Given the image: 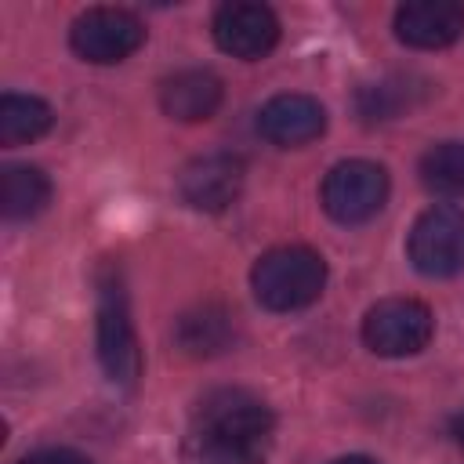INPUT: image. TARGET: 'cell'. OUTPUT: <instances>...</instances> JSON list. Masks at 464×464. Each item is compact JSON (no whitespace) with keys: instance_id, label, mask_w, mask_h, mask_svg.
I'll return each instance as SVG.
<instances>
[{"instance_id":"obj_1","label":"cell","mask_w":464,"mask_h":464,"mask_svg":"<svg viewBox=\"0 0 464 464\" xmlns=\"http://www.w3.org/2000/svg\"><path fill=\"white\" fill-rule=\"evenodd\" d=\"M276 435L272 410L246 388H218L199 399L185 450L196 464H261Z\"/></svg>"},{"instance_id":"obj_2","label":"cell","mask_w":464,"mask_h":464,"mask_svg":"<svg viewBox=\"0 0 464 464\" xmlns=\"http://www.w3.org/2000/svg\"><path fill=\"white\" fill-rule=\"evenodd\" d=\"M254 297L272 312H297L326 286V261L312 246H276L250 272Z\"/></svg>"},{"instance_id":"obj_3","label":"cell","mask_w":464,"mask_h":464,"mask_svg":"<svg viewBox=\"0 0 464 464\" xmlns=\"http://www.w3.org/2000/svg\"><path fill=\"white\" fill-rule=\"evenodd\" d=\"M98 359L112 384L134 388L141 373V352L130 323V304L120 272H102L98 279Z\"/></svg>"},{"instance_id":"obj_4","label":"cell","mask_w":464,"mask_h":464,"mask_svg":"<svg viewBox=\"0 0 464 464\" xmlns=\"http://www.w3.org/2000/svg\"><path fill=\"white\" fill-rule=\"evenodd\" d=\"M431 334H435V319H431L428 304H420L413 297H388V301L373 304L362 319L366 348L384 359L417 355L420 348H428Z\"/></svg>"},{"instance_id":"obj_5","label":"cell","mask_w":464,"mask_h":464,"mask_svg":"<svg viewBox=\"0 0 464 464\" xmlns=\"http://www.w3.org/2000/svg\"><path fill=\"white\" fill-rule=\"evenodd\" d=\"M388 199V170L373 160H344L323 181V207L341 225L370 221Z\"/></svg>"},{"instance_id":"obj_6","label":"cell","mask_w":464,"mask_h":464,"mask_svg":"<svg viewBox=\"0 0 464 464\" xmlns=\"http://www.w3.org/2000/svg\"><path fill=\"white\" fill-rule=\"evenodd\" d=\"M410 261L417 272L446 279L464 272V210L460 207H431L410 228Z\"/></svg>"},{"instance_id":"obj_7","label":"cell","mask_w":464,"mask_h":464,"mask_svg":"<svg viewBox=\"0 0 464 464\" xmlns=\"http://www.w3.org/2000/svg\"><path fill=\"white\" fill-rule=\"evenodd\" d=\"M141 40H145V25L123 7H91L69 29L72 51L94 65L123 62L141 47Z\"/></svg>"},{"instance_id":"obj_8","label":"cell","mask_w":464,"mask_h":464,"mask_svg":"<svg viewBox=\"0 0 464 464\" xmlns=\"http://www.w3.org/2000/svg\"><path fill=\"white\" fill-rule=\"evenodd\" d=\"M214 40L225 54L254 62L279 44V18L265 4H225L214 14Z\"/></svg>"},{"instance_id":"obj_9","label":"cell","mask_w":464,"mask_h":464,"mask_svg":"<svg viewBox=\"0 0 464 464\" xmlns=\"http://www.w3.org/2000/svg\"><path fill=\"white\" fill-rule=\"evenodd\" d=\"M243 188V160L232 152H210L192 160L178 174V192L196 210H225Z\"/></svg>"},{"instance_id":"obj_10","label":"cell","mask_w":464,"mask_h":464,"mask_svg":"<svg viewBox=\"0 0 464 464\" xmlns=\"http://www.w3.org/2000/svg\"><path fill=\"white\" fill-rule=\"evenodd\" d=\"M257 130L272 145L297 149L326 130V109L312 94H276L257 112Z\"/></svg>"},{"instance_id":"obj_11","label":"cell","mask_w":464,"mask_h":464,"mask_svg":"<svg viewBox=\"0 0 464 464\" xmlns=\"http://www.w3.org/2000/svg\"><path fill=\"white\" fill-rule=\"evenodd\" d=\"M464 33V7L453 0H413L395 11V36L420 51L450 47Z\"/></svg>"},{"instance_id":"obj_12","label":"cell","mask_w":464,"mask_h":464,"mask_svg":"<svg viewBox=\"0 0 464 464\" xmlns=\"http://www.w3.org/2000/svg\"><path fill=\"white\" fill-rule=\"evenodd\" d=\"M160 105L170 120H181V123L207 120L221 105V80L210 69H181L170 80H163Z\"/></svg>"},{"instance_id":"obj_13","label":"cell","mask_w":464,"mask_h":464,"mask_svg":"<svg viewBox=\"0 0 464 464\" xmlns=\"http://www.w3.org/2000/svg\"><path fill=\"white\" fill-rule=\"evenodd\" d=\"M232 341V315L225 308H214V304H203L188 315H181L178 323V344L188 352V355H214V352H225Z\"/></svg>"},{"instance_id":"obj_14","label":"cell","mask_w":464,"mask_h":464,"mask_svg":"<svg viewBox=\"0 0 464 464\" xmlns=\"http://www.w3.org/2000/svg\"><path fill=\"white\" fill-rule=\"evenodd\" d=\"M51 199V181L44 170L29 167V163H11L4 170V214L11 221H25L33 214H40Z\"/></svg>"},{"instance_id":"obj_15","label":"cell","mask_w":464,"mask_h":464,"mask_svg":"<svg viewBox=\"0 0 464 464\" xmlns=\"http://www.w3.org/2000/svg\"><path fill=\"white\" fill-rule=\"evenodd\" d=\"M51 127V105L33 94H4L0 98V141L22 145L40 138Z\"/></svg>"},{"instance_id":"obj_16","label":"cell","mask_w":464,"mask_h":464,"mask_svg":"<svg viewBox=\"0 0 464 464\" xmlns=\"http://www.w3.org/2000/svg\"><path fill=\"white\" fill-rule=\"evenodd\" d=\"M420 98V87H413V76H388L381 83H370L359 91V116L362 120H395L406 109H413Z\"/></svg>"},{"instance_id":"obj_17","label":"cell","mask_w":464,"mask_h":464,"mask_svg":"<svg viewBox=\"0 0 464 464\" xmlns=\"http://www.w3.org/2000/svg\"><path fill=\"white\" fill-rule=\"evenodd\" d=\"M420 181L439 196H464V141L431 145L420 160Z\"/></svg>"},{"instance_id":"obj_18","label":"cell","mask_w":464,"mask_h":464,"mask_svg":"<svg viewBox=\"0 0 464 464\" xmlns=\"http://www.w3.org/2000/svg\"><path fill=\"white\" fill-rule=\"evenodd\" d=\"M18 464H91V460L80 457V453H72V450H40V453H29Z\"/></svg>"},{"instance_id":"obj_19","label":"cell","mask_w":464,"mask_h":464,"mask_svg":"<svg viewBox=\"0 0 464 464\" xmlns=\"http://www.w3.org/2000/svg\"><path fill=\"white\" fill-rule=\"evenodd\" d=\"M450 435L457 439V446H464V413H457V417H453V424H450Z\"/></svg>"},{"instance_id":"obj_20","label":"cell","mask_w":464,"mask_h":464,"mask_svg":"<svg viewBox=\"0 0 464 464\" xmlns=\"http://www.w3.org/2000/svg\"><path fill=\"white\" fill-rule=\"evenodd\" d=\"M334 464H377L373 457H362V453H352V457H337Z\"/></svg>"}]
</instances>
